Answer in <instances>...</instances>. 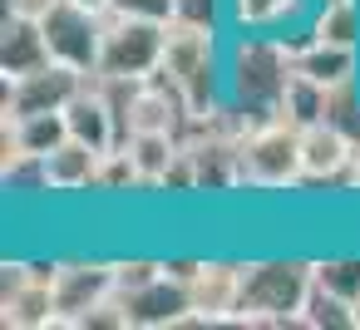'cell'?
I'll return each instance as SVG.
<instances>
[{"mask_svg":"<svg viewBox=\"0 0 360 330\" xmlns=\"http://www.w3.org/2000/svg\"><path fill=\"white\" fill-rule=\"evenodd\" d=\"M291 40L281 35H227V109L242 128L276 119L291 79Z\"/></svg>","mask_w":360,"mask_h":330,"instance_id":"6da1fadb","label":"cell"},{"mask_svg":"<svg viewBox=\"0 0 360 330\" xmlns=\"http://www.w3.org/2000/svg\"><path fill=\"white\" fill-rule=\"evenodd\" d=\"M316 271L311 256H247L242 261V310L237 325L247 330H301V305L311 291Z\"/></svg>","mask_w":360,"mask_h":330,"instance_id":"7a4b0ae2","label":"cell"},{"mask_svg":"<svg viewBox=\"0 0 360 330\" xmlns=\"http://www.w3.org/2000/svg\"><path fill=\"white\" fill-rule=\"evenodd\" d=\"M237 168L247 192H291L306 183L301 168V128L291 119H262L237 143Z\"/></svg>","mask_w":360,"mask_h":330,"instance_id":"3957f363","label":"cell"},{"mask_svg":"<svg viewBox=\"0 0 360 330\" xmlns=\"http://www.w3.org/2000/svg\"><path fill=\"white\" fill-rule=\"evenodd\" d=\"M163 40L168 20H143V15H114L104 25V55L99 74L104 79H148L163 70Z\"/></svg>","mask_w":360,"mask_h":330,"instance_id":"277c9868","label":"cell"},{"mask_svg":"<svg viewBox=\"0 0 360 330\" xmlns=\"http://www.w3.org/2000/svg\"><path fill=\"white\" fill-rule=\"evenodd\" d=\"M104 25H109V11H94L84 0H55V11L40 20L50 60H60V65H70L79 74H99Z\"/></svg>","mask_w":360,"mask_h":330,"instance_id":"5b68a950","label":"cell"},{"mask_svg":"<svg viewBox=\"0 0 360 330\" xmlns=\"http://www.w3.org/2000/svg\"><path fill=\"white\" fill-rule=\"evenodd\" d=\"M114 291V256H60L55 271V305H60V325L55 330H79V320L104 305Z\"/></svg>","mask_w":360,"mask_h":330,"instance_id":"8992f818","label":"cell"},{"mask_svg":"<svg viewBox=\"0 0 360 330\" xmlns=\"http://www.w3.org/2000/svg\"><path fill=\"white\" fill-rule=\"evenodd\" d=\"M0 320H6V330H55V325H60V305H55V276L35 271L25 256L6 261Z\"/></svg>","mask_w":360,"mask_h":330,"instance_id":"52a82bcc","label":"cell"},{"mask_svg":"<svg viewBox=\"0 0 360 330\" xmlns=\"http://www.w3.org/2000/svg\"><path fill=\"white\" fill-rule=\"evenodd\" d=\"M188 301H193L198 325H237V310H242V261L198 256L188 266Z\"/></svg>","mask_w":360,"mask_h":330,"instance_id":"ba28073f","label":"cell"},{"mask_svg":"<svg viewBox=\"0 0 360 330\" xmlns=\"http://www.w3.org/2000/svg\"><path fill=\"white\" fill-rule=\"evenodd\" d=\"M84 79H89V74H79V70H70V65H60V60H50V65L35 70V74H20V79H0V114H6V119H20V114L65 109V104L79 94Z\"/></svg>","mask_w":360,"mask_h":330,"instance_id":"9c48e42d","label":"cell"},{"mask_svg":"<svg viewBox=\"0 0 360 330\" xmlns=\"http://www.w3.org/2000/svg\"><path fill=\"white\" fill-rule=\"evenodd\" d=\"M168 266V261H163ZM124 310H129V330H178V325H198L193 315V301H188V276L178 271H163L158 281L119 296Z\"/></svg>","mask_w":360,"mask_h":330,"instance_id":"30bf717a","label":"cell"},{"mask_svg":"<svg viewBox=\"0 0 360 330\" xmlns=\"http://www.w3.org/2000/svg\"><path fill=\"white\" fill-rule=\"evenodd\" d=\"M321 0H227V35H281L306 40Z\"/></svg>","mask_w":360,"mask_h":330,"instance_id":"8fae6325","label":"cell"},{"mask_svg":"<svg viewBox=\"0 0 360 330\" xmlns=\"http://www.w3.org/2000/svg\"><path fill=\"white\" fill-rule=\"evenodd\" d=\"M355 138L345 128H335L330 119L321 124H306L301 128V168H306V183H350V168H355Z\"/></svg>","mask_w":360,"mask_h":330,"instance_id":"7c38bea8","label":"cell"},{"mask_svg":"<svg viewBox=\"0 0 360 330\" xmlns=\"http://www.w3.org/2000/svg\"><path fill=\"white\" fill-rule=\"evenodd\" d=\"M65 124H70V138H84V143H94L99 153H109V148L124 143L119 114H114V104H109V94H104V84H99L94 74H89V79L79 84V94L65 104Z\"/></svg>","mask_w":360,"mask_h":330,"instance_id":"4fadbf2b","label":"cell"},{"mask_svg":"<svg viewBox=\"0 0 360 330\" xmlns=\"http://www.w3.org/2000/svg\"><path fill=\"white\" fill-rule=\"evenodd\" d=\"M291 65H296L301 74H311L316 84L340 89V84H355V79H360V45H340V40L306 35V40L291 45Z\"/></svg>","mask_w":360,"mask_h":330,"instance_id":"5bb4252c","label":"cell"},{"mask_svg":"<svg viewBox=\"0 0 360 330\" xmlns=\"http://www.w3.org/2000/svg\"><path fill=\"white\" fill-rule=\"evenodd\" d=\"M40 163H45V183H50V192H55V197H75V192H84V187L99 183V163H104V153H99L94 143H84V138H65V143H55Z\"/></svg>","mask_w":360,"mask_h":330,"instance_id":"9a60e30c","label":"cell"},{"mask_svg":"<svg viewBox=\"0 0 360 330\" xmlns=\"http://www.w3.org/2000/svg\"><path fill=\"white\" fill-rule=\"evenodd\" d=\"M45 65H50V45H45L40 20H25V15L0 20V79H20Z\"/></svg>","mask_w":360,"mask_h":330,"instance_id":"2e32d148","label":"cell"},{"mask_svg":"<svg viewBox=\"0 0 360 330\" xmlns=\"http://www.w3.org/2000/svg\"><path fill=\"white\" fill-rule=\"evenodd\" d=\"M301 330H360V315L345 296L326 291L321 281H311L306 305H301Z\"/></svg>","mask_w":360,"mask_h":330,"instance_id":"e0dca14e","label":"cell"},{"mask_svg":"<svg viewBox=\"0 0 360 330\" xmlns=\"http://www.w3.org/2000/svg\"><path fill=\"white\" fill-rule=\"evenodd\" d=\"M326 104H330V89L326 84H316L311 74H301V70H291V79H286V94H281V119H291L296 128H306V124H321L326 119Z\"/></svg>","mask_w":360,"mask_h":330,"instance_id":"ac0fdd59","label":"cell"},{"mask_svg":"<svg viewBox=\"0 0 360 330\" xmlns=\"http://www.w3.org/2000/svg\"><path fill=\"white\" fill-rule=\"evenodd\" d=\"M124 148L134 153V163H139L143 183H148V187H158V183H163V173H168V163L178 158L183 138H178V133H129V138H124Z\"/></svg>","mask_w":360,"mask_h":330,"instance_id":"d6986e66","label":"cell"},{"mask_svg":"<svg viewBox=\"0 0 360 330\" xmlns=\"http://www.w3.org/2000/svg\"><path fill=\"white\" fill-rule=\"evenodd\" d=\"M0 119H6V114H0ZM6 124L15 128L20 148H25V153H35V158H45L55 143H65V138H70L65 109H50V114H20V119H6Z\"/></svg>","mask_w":360,"mask_h":330,"instance_id":"ffe728a7","label":"cell"},{"mask_svg":"<svg viewBox=\"0 0 360 330\" xmlns=\"http://www.w3.org/2000/svg\"><path fill=\"white\" fill-rule=\"evenodd\" d=\"M311 35L360 45V0H321L316 15H311Z\"/></svg>","mask_w":360,"mask_h":330,"instance_id":"44dd1931","label":"cell"},{"mask_svg":"<svg viewBox=\"0 0 360 330\" xmlns=\"http://www.w3.org/2000/svg\"><path fill=\"white\" fill-rule=\"evenodd\" d=\"M311 271L326 291L345 296L350 305L360 301V251H330V256H311Z\"/></svg>","mask_w":360,"mask_h":330,"instance_id":"7402d4cb","label":"cell"},{"mask_svg":"<svg viewBox=\"0 0 360 330\" xmlns=\"http://www.w3.org/2000/svg\"><path fill=\"white\" fill-rule=\"evenodd\" d=\"M139 187H148V183H143V173H139L134 153H129L124 143H119V148H109V153H104V163H99V183H94V192L129 197V192H139Z\"/></svg>","mask_w":360,"mask_h":330,"instance_id":"603a6c76","label":"cell"},{"mask_svg":"<svg viewBox=\"0 0 360 330\" xmlns=\"http://www.w3.org/2000/svg\"><path fill=\"white\" fill-rule=\"evenodd\" d=\"M168 266L158 261V256H114V291L119 296H129V291H139V286H148V281H158Z\"/></svg>","mask_w":360,"mask_h":330,"instance_id":"cb8c5ba5","label":"cell"},{"mask_svg":"<svg viewBox=\"0 0 360 330\" xmlns=\"http://www.w3.org/2000/svg\"><path fill=\"white\" fill-rule=\"evenodd\" d=\"M173 20H193V25H212L227 30V0H178Z\"/></svg>","mask_w":360,"mask_h":330,"instance_id":"d4e9b609","label":"cell"},{"mask_svg":"<svg viewBox=\"0 0 360 330\" xmlns=\"http://www.w3.org/2000/svg\"><path fill=\"white\" fill-rule=\"evenodd\" d=\"M178 0H109L114 15H143V20H173Z\"/></svg>","mask_w":360,"mask_h":330,"instance_id":"484cf974","label":"cell"},{"mask_svg":"<svg viewBox=\"0 0 360 330\" xmlns=\"http://www.w3.org/2000/svg\"><path fill=\"white\" fill-rule=\"evenodd\" d=\"M55 11V0H6V15H25V20H45Z\"/></svg>","mask_w":360,"mask_h":330,"instance_id":"4316f807","label":"cell"},{"mask_svg":"<svg viewBox=\"0 0 360 330\" xmlns=\"http://www.w3.org/2000/svg\"><path fill=\"white\" fill-rule=\"evenodd\" d=\"M350 192H360V148H355V168H350V183H345Z\"/></svg>","mask_w":360,"mask_h":330,"instance_id":"83f0119b","label":"cell"},{"mask_svg":"<svg viewBox=\"0 0 360 330\" xmlns=\"http://www.w3.org/2000/svg\"><path fill=\"white\" fill-rule=\"evenodd\" d=\"M84 6H94V11H109V0H84Z\"/></svg>","mask_w":360,"mask_h":330,"instance_id":"f1b7e54d","label":"cell"},{"mask_svg":"<svg viewBox=\"0 0 360 330\" xmlns=\"http://www.w3.org/2000/svg\"><path fill=\"white\" fill-rule=\"evenodd\" d=\"M355 315H360V301H355Z\"/></svg>","mask_w":360,"mask_h":330,"instance_id":"f546056e","label":"cell"}]
</instances>
